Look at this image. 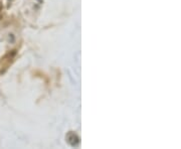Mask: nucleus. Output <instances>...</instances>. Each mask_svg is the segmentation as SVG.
<instances>
[{
    "mask_svg": "<svg viewBox=\"0 0 181 149\" xmlns=\"http://www.w3.org/2000/svg\"><path fill=\"white\" fill-rule=\"evenodd\" d=\"M65 139H67V142L72 147H76L80 144V137L74 132H69L65 136Z\"/></svg>",
    "mask_w": 181,
    "mask_h": 149,
    "instance_id": "obj_1",
    "label": "nucleus"
}]
</instances>
